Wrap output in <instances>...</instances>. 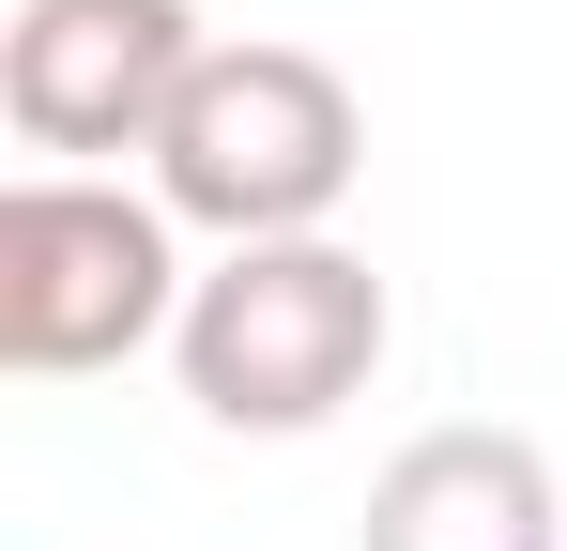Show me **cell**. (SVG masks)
<instances>
[{
  "label": "cell",
  "instance_id": "5b68a950",
  "mask_svg": "<svg viewBox=\"0 0 567 551\" xmlns=\"http://www.w3.org/2000/svg\"><path fill=\"white\" fill-rule=\"evenodd\" d=\"M353 551H567V490L522 429H414L369 475Z\"/></svg>",
  "mask_w": 567,
  "mask_h": 551
},
{
  "label": "cell",
  "instance_id": "3957f363",
  "mask_svg": "<svg viewBox=\"0 0 567 551\" xmlns=\"http://www.w3.org/2000/svg\"><path fill=\"white\" fill-rule=\"evenodd\" d=\"M185 215L138 199V184L93 169H31L0 184V367L16 383H78V367H123L185 322Z\"/></svg>",
  "mask_w": 567,
  "mask_h": 551
},
{
  "label": "cell",
  "instance_id": "277c9868",
  "mask_svg": "<svg viewBox=\"0 0 567 551\" xmlns=\"http://www.w3.org/2000/svg\"><path fill=\"white\" fill-rule=\"evenodd\" d=\"M185 77H199V15L185 0H16V31H0V123L47 169L154 154L169 107H185Z\"/></svg>",
  "mask_w": 567,
  "mask_h": 551
},
{
  "label": "cell",
  "instance_id": "7a4b0ae2",
  "mask_svg": "<svg viewBox=\"0 0 567 551\" xmlns=\"http://www.w3.org/2000/svg\"><path fill=\"white\" fill-rule=\"evenodd\" d=\"M369 169V107L353 77L322 62V46H277V31H246V46H199L185 107H169V138H154V199L215 230V246H291V230H322L338 199Z\"/></svg>",
  "mask_w": 567,
  "mask_h": 551
},
{
  "label": "cell",
  "instance_id": "6da1fadb",
  "mask_svg": "<svg viewBox=\"0 0 567 551\" xmlns=\"http://www.w3.org/2000/svg\"><path fill=\"white\" fill-rule=\"evenodd\" d=\"M383 337H399L383 276L353 261L338 230H291V246H230V261L185 291L169 367H185V398L215 414V429L307 445V429H338V414L369 398Z\"/></svg>",
  "mask_w": 567,
  "mask_h": 551
}]
</instances>
